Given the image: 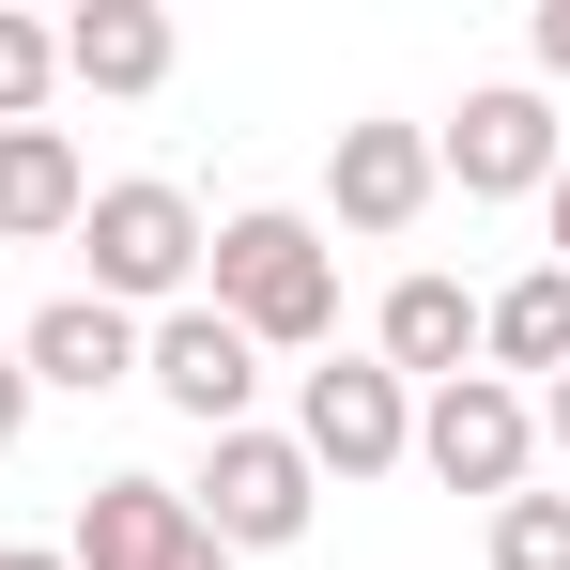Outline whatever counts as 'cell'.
<instances>
[{"mask_svg": "<svg viewBox=\"0 0 570 570\" xmlns=\"http://www.w3.org/2000/svg\"><path fill=\"white\" fill-rule=\"evenodd\" d=\"M200 308L247 324L263 355H308V340L340 324V247H324L308 216H278V200H247V216L200 232Z\"/></svg>", "mask_w": 570, "mask_h": 570, "instance_id": "1", "label": "cell"}, {"mask_svg": "<svg viewBox=\"0 0 570 570\" xmlns=\"http://www.w3.org/2000/svg\"><path fill=\"white\" fill-rule=\"evenodd\" d=\"M186 509H200V540H216V556H293V540H308V509H324V478H308L293 432L247 416V432H200Z\"/></svg>", "mask_w": 570, "mask_h": 570, "instance_id": "2", "label": "cell"}, {"mask_svg": "<svg viewBox=\"0 0 570 570\" xmlns=\"http://www.w3.org/2000/svg\"><path fill=\"white\" fill-rule=\"evenodd\" d=\"M78 263H94V293L139 324V308H186L200 293V200L186 186H94V216H78Z\"/></svg>", "mask_w": 570, "mask_h": 570, "instance_id": "3", "label": "cell"}, {"mask_svg": "<svg viewBox=\"0 0 570 570\" xmlns=\"http://www.w3.org/2000/svg\"><path fill=\"white\" fill-rule=\"evenodd\" d=\"M416 463L448 478V493H524V463H540V401L524 385H493V371H448L432 401H416Z\"/></svg>", "mask_w": 570, "mask_h": 570, "instance_id": "4", "label": "cell"}, {"mask_svg": "<svg viewBox=\"0 0 570 570\" xmlns=\"http://www.w3.org/2000/svg\"><path fill=\"white\" fill-rule=\"evenodd\" d=\"M293 448H308V478H401V463H416V385L371 371V355L308 371V385H293Z\"/></svg>", "mask_w": 570, "mask_h": 570, "instance_id": "5", "label": "cell"}, {"mask_svg": "<svg viewBox=\"0 0 570 570\" xmlns=\"http://www.w3.org/2000/svg\"><path fill=\"white\" fill-rule=\"evenodd\" d=\"M432 170L463 200H540L570 170V139H556V94L540 78H493V94H463V124H432Z\"/></svg>", "mask_w": 570, "mask_h": 570, "instance_id": "6", "label": "cell"}, {"mask_svg": "<svg viewBox=\"0 0 570 570\" xmlns=\"http://www.w3.org/2000/svg\"><path fill=\"white\" fill-rule=\"evenodd\" d=\"M139 385H155V401H170V416H186V432H247V385H263V340H247V324H216V308H155V324H139Z\"/></svg>", "mask_w": 570, "mask_h": 570, "instance_id": "7", "label": "cell"}, {"mask_svg": "<svg viewBox=\"0 0 570 570\" xmlns=\"http://www.w3.org/2000/svg\"><path fill=\"white\" fill-rule=\"evenodd\" d=\"M432 124H340L324 139V200H340V232H416L432 216Z\"/></svg>", "mask_w": 570, "mask_h": 570, "instance_id": "8", "label": "cell"}, {"mask_svg": "<svg viewBox=\"0 0 570 570\" xmlns=\"http://www.w3.org/2000/svg\"><path fill=\"white\" fill-rule=\"evenodd\" d=\"M16 371H31V401H108V385H139V324L108 293H47L16 324Z\"/></svg>", "mask_w": 570, "mask_h": 570, "instance_id": "9", "label": "cell"}, {"mask_svg": "<svg viewBox=\"0 0 570 570\" xmlns=\"http://www.w3.org/2000/svg\"><path fill=\"white\" fill-rule=\"evenodd\" d=\"M186 556H200L186 478H94V493H78V540H62V570H186Z\"/></svg>", "mask_w": 570, "mask_h": 570, "instance_id": "10", "label": "cell"}, {"mask_svg": "<svg viewBox=\"0 0 570 570\" xmlns=\"http://www.w3.org/2000/svg\"><path fill=\"white\" fill-rule=\"evenodd\" d=\"M371 371H401V385L478 371V293H463V278H401V293L371 308Z\"/></svg>", "mask_w": 570, "mask_h": 570, "instance_id": "11", "label": "cell"}, {"mask_svg": "<svg viewBox=\"0 0 570 570\" xmlns=\"http://www.w3.org/2000/svg\"><path fill=\"white\" fill-rule=\"evenodd\" d=\"M78 216H94L78 139H62V124H0V247H47V232H78Z\"/></svg>", "mask_w": 570, "mask_h": 570, "instance_id": "12", "label": "cell"}, {"mask_svg": "<svg viewBox=\"0 0 570 570\" xmlns=\"http://www.w3.org/2000/svg\"><path fill=\"white\" fill-rule=\"evenodd\" d=\"M62 78H78V94H170V16H155V0L62 16Z\"/></svg>", "mask_w": 570, "mask_h": 570, "instance_id": "13", "label": "cell"}, {"mask_svg": "<svg viewBox=\"0 0 570 570\" xmlns=\"http://www.w3.org/2000/svg\"><path fill=\"white\" fill-rule=\"evenodd\" d=\"M478 355H493V385H509V371L556 385V371H570V263H540V278L493 293V308H478Z\"/></svg>", "mask_w": 570, "mask_h": 570, "instance_id": "14", "label": "cell"}, {"mask_svg": "<svg viewBox=\"0 0 570 570\" xmlns=\"http://www.w3.org/2000/svg\"><path fill=\"white\" fill-rule=\"evenodd\" d=\"M47 94H62V31L0 16V124H47Z\"/></svg>", "mask_w": 570, "mask_h": 570, "instance_id": "15", "label": "cell"}, {"mask_svg": "<svg viewBox=\"0 0 570 570\" xmlns=\"http://www.w3.org/2000/svg\"><path fill=\"white\" fill-rule=\"evenodd\" d=\"M493 570H570V493H509L493 509Z\"/></svg>", "mask_w": 570, "mask_h": 570, "instance_id": "16", "label": "cell"}, {"mask_svg": "<svg viewBox=\"0 0 570 570\" xmlns=\"http://www.w3.org/2000/svg\"><path fill=\"white\" fill-rule=\"evenodd\" d=\"M524 62H540V94L570 78V0H540V16H524Z\"/></svg>", "mask_w": 570, "mask_h": 570, "instance_id": "17", "label": "cell"}, {"mask_svg": "<svg viewBox=\"0 0 570 570\" xmlns=\"http://www.w3.org/2000/svg\"><path fill=\"white\" fill-rule=\"evenodd\" d=\"M31 432V371H16V340H0V448Z\"/></svg>", "mask_w": 570, "mask_h": 570, "instance_id": "18", "label": "cell"}, {"mask_svg": "<svg viewBox=\"0 0 570 570\" xmlns=\"http://www.w3.org/2000/svg\"><path fill=\"white\" fill-rule=\"evenodd\" d=\"M540 448H570V371H556V385H540Z\"/></svg>", "mask_w": 570, "mask_h": 570, "instance_id": "19", "label": "cell"}, {"mask_svg": "<svg viewBox=\"0 0 570 570\" xmlns=\"http://www.w3.org/2000/svg\"><path fill=\"white\" fill-rule=\"evenodd\" d=\"M540 232H556V263H570V170H556V186H540Z\"/></svg>", "mask_w": 570, "mask_h": 570, "instance_id": "20", "label": "cell"}, {"mask_svg": "<svg viewBox=\"0 0 570 570\" xmlns=\"http://www.w3.org/2000/svg\"><path fill=\"white\" fill-rule=\"evenodd\" d=\"M0 570H62V540H16V556H0Z\"/></svg>", "mask_w": 570, "mask_h": 570, "instance_id": "21", "label": "cell"}, {"mask_svg": "<svg viewBox=\"0 0 570 570\" xmlns=\"http://www.w3.org/2000/svg\"><path fill=\"white\" fill-rule=\"evenodd\" d=\"M186 570H232V556H216V540H200V556H186Z\"/></svg>", "mask_w": 570, "mask_h": 570, "instance_id": "22", "label": "cell"}]
</instances>
